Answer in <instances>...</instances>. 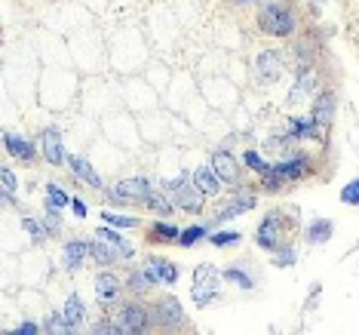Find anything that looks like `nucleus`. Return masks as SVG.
<instances>
[{
  "label": "nucleus",
  "instance_id": "nucleus-30",
  "mask_svg": "<svg viewBox=\"0 0 359 335\" xmlns=\"http://www.w3.org/2000/svg\"><path fill=\"white\" fill-rule=\"evenodd\" d=\"M22 231L28 234L34 243H43V240H49L52 237V231H49V225H47V219H34V215H22Z\"/></svg>",
  "mask_w": 359,
  "mask_h": 335
},
{
  "label": "nucleus",
  "instance_id": "nucleus-23",
  "mask_svg": "<svg viewBox=\"0 0 359 335\" xmlns=\"http://www.w3.org/2000/svg\"><path fill=\"white\" fill-rule=\"evenodd\" d=\"M194 182H197V188L203 191L206 197H221L224 194V182H221V175L212 169V163H206V166H200L197 173H194Z\"/></svg>",
  "mask_w": 359,
  "mask_h": 335
},
{
  "label": "nucleus",
  "instance_id": "nucleus-5",
  "mask_svg": "<svg viewBox=\"0 0 359 335\" xmlns=\"http://www.w3.org/2000/svg\"><path fill=\"white\" fill-rule=\"evenodd\" d=\"M221 283H224V271H218L215 265H203L194 268V283H191V295L197 307H209L212 301L221 299Z\"/></svg>",
  "mask_w": 359,
  "mask_h": 335
},
{
  "label": "nucleus",
  "instance_id": "nucleus-11",
  "mask_svg": "<svg viewBox=\"0 0 359 335\" xmlns=\"http://www.w3.org/2000/svg\"><path fill=\"white\" fill-rule=\"evenodd\" d=\"M209 163L227 188H243V163L237 160V154H231L227 148H215L209 154Z\"/></svg>",
  "mask_w": 359,
  "mask_h": 335
},
{
  "label": "nucleus",
  "instance_id": "nucleus-34",
  "mask_svg": "<svg viewBox=\"0 0 359 335\" xmlns=\"http://www.w3.org/2000/svg\"><path fill=\"white\" fill-rule=\"evenodd\" d=\"M243 166L252 169L255 175H267V169H270V160H267V157L261 154V151L246 148V151H243Z\"/></svg>",
  "mask_w": 359,
  "mask_h": 335
},
{
  "label": "nucleus",
  "instance_id": "nucleus-29",
  "mask_svg": "<svg viewBox=\"0 0 359 335\" xmlns=\"http://www.w3.org/2000/svg\"><path fill=\"white\" fill-rule=\"evenodd\" d=\"M224 283H233V286L243 289V292H252V289H255V277H252L249 268L231 265V268H224Z\"/></svg>",
  "mask_w": 359,
  "mask_h": 335
},
{
  "label": "nucleus",
  "instance_id": "nucleus-38",
  "mask_svg": "<svg viewBox=\"0 0 359 335\" xmlns=\"http://www.w3.org/2000/svg\"><path fill=\"white\" fill-rule=\"evenodd\" d=\"M341 203H344V206L359 209V179H350L347 185L341 188Z\"/></svg>",
  "mask_w": 359,
  "mask_h": 335
},
{
  "label": "nucleus",
  "instance_id": "nucleus-42",
  "mask_svg": "<svg viewBox=\"0 0 359 335\" xmlns=\"http://www.w3.org/2000/svg\"><path fill=\"white\" fill-rule=\"evenodd\" d=\"M237 3H255V0H237Z\"/></svg>",
  "mask_w": 359,
  "mask_h": 335
},
{
  "label": "nucleus",
  "instance_id": "nucleus-7",
  "mask_svg": "<svg viewBox=\"0 0 359 335\" xmlns=\"http://www.w3.org/2000/svg\"><path fill=\"white\" fill-rule=\"evenodd\" d=\"M154 182L148 175H129V179H120L114 188H104V200L117 203V206H145V197L151 194Z\"/></svg>",
  "mask_w": 359,
  "mask_h": 335
},
{
  "label": "nucleus",
  "instance_id": "nucleus-40",
  "mask_svg": "<svg viewBox=\"0 0 359 335\" xmlns=\"http://www.w3.org/2000/svg\"><path fill=\"white\" fill-rule=\"evenodd\" d=\"M93 332H95V335H117V323H114V317H102L99 323L93 326Z\"/></svg>",
  "mask_w": 359,
  "mask_h": 335
},
{
  "label": "nucleus",
  "instance_id": "nucleus-6",
  "mask_svg": "<svg viewBox=\"0 0 359 335\" xmlns=\"http://www.w3.org/2000/svg\"><path fill=\"white\" fill-rule=\"evenodd\" d=\"M163 188H166V194L175 200V206L181 209V213H191V215H200L206 209V194L197 188V182H194V175L181 173L178 179L172 182H163Z\"/></svg>",
  "mask_w": 359,
  "mask_h": 335
},
{
  "label": "nucleus",
  "instance_id": "nucleus-21",
  "mask_svg": "<svg viewBox=\"0 0 359 335\" xmlns=\"http://www.w3.org/2000/svg\"><path fill=\"white\" fill-rule=\"evenodd\" d=\"M89 261V240H68L62 246V265L65 271H80L83 265Z\"/></svg>",
  "mask_w": 359,
  "mask_h": 335
},
{
  "label": "nucleus",
  "instance_id": "nucleus-25",
  "mask_svg": "<svg viewBox=\"0 0 359 335\" xmlns=\"http://www.w3.org/2000/svg\"><path fill=\"white\" fill-rule=\"evenodd\" d=\"M145 209H151L154 215H163V219H172L178 206H175V200L166 194V188H157V185H154L151 194L145 197Z\"/></svg>",
  "mask_w": 359,
  "mask_h": 335
},
{
  "label": "nucleus",
  "instance_id": "nucleus-27",
  "mask_svg": "<svg viewBox=\"0 0 359 335\" xmlns=\"http://www.w3.org/2000/svg\"><path fill=\"white\" fill-rule=\"evenodd\" d=\"M62 314H65V320H68L71 332H77L83 323H86V307H83L80 295H68V299H65V307H62Z\"/></svg>",
  "mask_w": 359,
  "mask_h": 335
},
{
  "label": "nucleus",
  "instance_id": "nucleus-14",
  "mask_svg": "<svg viewBox=\"0 0 359 335\" xmlns=\"http://www.w3.org/2000/svg\"><path fill=\"white\" fill-rule=\"evenodd\" d=\"M335 111H338V96L332 93V89H319V93L310 98V117L323 129H332V123H335Z\"/></svg>",
  "mask_w": 359,
  "mask_h": 335
},
{
  "label": "nucleus",
  "instance_id": "nucleus-13",
  "mask_svg": "<svg viewBox=\"0 0 359 335\" xmlns=\"http://www.w3.org/2000/svg\"><path fill=\"white\" fill-rule=\"evenodd\" d=\"M40 157L49 166H68V151H65V136L58 127H43L40 129Z\"/></svg>",
  "mask_w": 359,
  "mask_h": 335
},
{
  "label": "nucleus",
  "instance_id": "nucleus-22",
  "mask_svg": "<svg viewBox=\"0 0 359 335\" xmlns=\"http://www.w3.org/2000/svg\"><path fill=\"white\" fill-rule=\"evenodd\" d=\"M89 261H95V268H117L123 259L108 240L95 237V240H89Z\"/></svg>",
  "mask_w": 359,
  "mask_h": 335
},
{
  "label": "nucleus",
  "instance_id": "nucleus-4",
  "mask_svg": "<svg viewBox=\"0 0 359 335\" xmlns=\"http://www.w3.org/2000/svg\"><path fill=\"white\" fill-rule=\"evenodd\" d=\"M111 317L117 323V335H141L154 329L151 307H145L141 301H123L111 311Z\"/></svg>",
  "mask_w": 359,
  "mask_h": 335
},
{
  "label": "nucleus",
  "instance_id": "nucleus-10",
  "mask_svg": "<svg viewBox=\"0 0 359 335\" xmlns=\"http://www.w3.org/2000/svg\"><path fill=\"white\" fill-rule=\"evenodd\" d=\"M252 71H255L258 87H273V83H279V77H283V71H286L283 52L279 50H261L255 56Z\"/></svg>",
  "mask_w": 359,
  "mask_h": 335
},
{
  "label": "nucleus",
  "instance_id": "nucleus-36",
  "mask_svg": "<svg viewBox=\"0 0 359 335\" xmlns=\"http://www.w3.org/2000/svg\"><path fill=\"white\" fill-rule=\"evenodd\" d=\"M270 261H273V268H292V265H298V249L292 246V243H283L277 252H270Z\"/></svg>",
  "mask_w": 359,
  "mask_h": 335
},
{
  "label": "nucleus",
  "instance_id": "nucleus-26",
  "mask_svg": "<svg viewBox=\"0 0 359 335\" xmlns=\"http://www.w3.org/2000/svg\"><path fill=\"white\" fill-rule=\"evenodd\" d=\"M95 237L108 240L111 246H114L117 252H120V259H123V261H132V259H135V246H132V243H129L126 237H123V234L117 231V228H111V225H104V228H95Z\"/></svg>",
  "mask_w": 359,
  "mask_h": 335
},
{
  "label": "nucleus",
  "instance_id": "nucleus-19",
  "mask_svg": "<svg viewBox=\"0 0 359 335\" xmlns=\"http://www.w3.org/2000/svg\"><path fill=\"white\" fill-rule=\"evenodd\" d=\"M123 280H126V292L132 295V299H145V295L154 292V286H160V283L154 280V274L148 271L145 265H141V268H132V271H129Z\"/></svg>",
  "mask_w": 359,
  "mask_h": 335
},
{
  "label": "nucleus",
  "instance_id": "nucleus-2",
  "mask_svg": "<svg viewBox=\"0 0 359 335\" xmlns=\"http://www.w3.org/2000/svg\"><path fill=\"white\" fill-rule=\"evenodd\" d=\"M255 25H258L261 34L277 37V41H289V37L298 34V16L289 3H283V0H267V3H261L255 12Z\"/></svg>",
  "mask_w": 359,
  "mask_h": 335
},
{
  "label": "nucleus",
  "instance_id": "nucleus-8",
  "mask_svg": "<svg viewBox=\"0 0 359 335\" xmlns=\"http://www.w3.org/2000/svg\"><path fill=\"white\" fill-rule=\"evenodd\" d=\"M95 299H99L102 311H114L117 305H123V295L126 292V280H120V274H114V268H102L93 277Z\"/></svg>",
  "mask_w": 359,
  "mask_h": 335
},
{
  "label": "nucleus",
  "instance_id": "nucleus-16",
  "mask_svg": "<svg viewBox=\"0 0 359 335\" xmlns=\"http://www.w3.org/2000/svg\"><path fill=\"white\" fill-rule=\"evenodd\" d=\"M68 169H71V175H74V179L80 182V185L93 188V191H104V182H102L99 169H95L93 163L86 160V157L71 154V157H68Z\"/></svg>",
  "mask_w": 359,
  "mask_h": 335
},
{
  "label": "nucleus",
  "instance_id": "nucleus-31",
  "mask_svg": "<svg viewBox=\"0 0 359 335\" xmlns=\"http://www.w3.org/2000/svg\"><path fill=\"white\" fill-rule=\"evenodd\" d=\"M16 188H19V179L10 166H0V200L3 206H16Z\"/></svg>",
  "mask_w": 359,
  "mask_h": 335
},
{
  "label": "nucleus",
  "instance_id": "nucleus-33",
  "mask_svg": "<svg viewBox=\"0 0 359 335\" xmlns=\"http://www.w3.org/2000/svg\"><path fill=\"white\" fill-rule=\"evenodd\" d=\"M102 221L111 228H120V231H135V228H141V219H135V215H123V213H111V209H104L102 213Z\"/></svg>",
  "mask_w": 359,
  "mask_h": 335
},
{
  "label": "nucleus",
  "instance_id": "nucleus-28",
  "mask_svg": "<svg viewBox=\"0 0 359 335\" xmlns=\"http://www.w3.org/2000/svg\"><path fill=\"white\" fill-rule=\"evenodd\" d=\"M209 234H212V225H206V221H194V225L181 228V237H178V246L191 249V246H197V243H203V240H209Z\"/></svg>",
  "mask_w": 359,
  "mask_h": 335
},
{
  "label": "nucleus",
  "instance_id": "nucleus-39",
  "mask_svg": "<svg viewBox=\"0 0 359 335\" xmlns=\"http://www.w3.org/2000/svg\"><path fill=\"white\" fill-rule=\"evenodd\" d=\"M43 323H34V320H22L16 329H10V335H40Z\"/></svg>",
  "mask_w": 359,
  "mask_h": 335
},
{
  "label": "nucleus",
  "instance_id": "nucleus-1",
  "mask_svg": "<svg viewBox=\"0 0 359 335\" xmlns=\"http://www.w3.org/2000/svg\"><path fill=\"white\" fill-rule=\"evenodd\" d=\"M310 173H313V160H310L308 151L289 148V151H283V157H279L277 163H270L267 175H261V188H264L267 194H277V191H283L286 185L304 182Z\"/></svg>",
  "mask_w": 359,
  "mask_h": 335
},
{
  "label": "nucleus",
  "instance_id": "nucleus-17",
  "mask_svg": "<svg viewBox=\"0 0 359 335\" xmlns=\"http://www.w3.org/2000/svg\"><path fill=\"white\" fill-rule=\"evenodd\" d=\"M3 151L12 160H22V163H34L37 154H40V148L28 136H19V133H3Z\"/></svg>",
  "mask_w": 359,
  "mask_h": 335
},
{
  "label": "nucleus",
  "instance_id": "nucleus-3",
  "mask_svg": "<svg viewBox=\"0 0 359 335\" xmlns=\"http://www.w3.org/2000/svg\"><path fill=\"white\" fill-rule=\"evenodd\" d=\"M295 219H298V209H292V215H286L283 209H267L264 219L255 228V243L264 252H277L283 243H289L292 231H295V225H292Z\"/></svg>",
  "mask_w": 359,
  "mask_h": 335
},
{
  "label": "nucleus",
  "instance_id": "nucleus-20",
  "mask_svg": "<svg viewBox=\"0 0 359 335\" xmlns=\"http://www.w3.org/2000/svg\"><path fill=\"white\" fill-rule=\"evenodd\" d=\"M181 237V225H175L172 219H157L154 225H148V243L154 246H169V243H178Z\"/></svg>",
  "mask_w": 359,
  "mask_h": 335
},
{
  "label": "nucleus",
  "instance_id": "nucleus-32",
  "mask_svg": "<svg viewBox=\"0 0 359 335\" xmlns=\"http://www.w3.org/2000/svg\"><path fill=\"white\" fill-rule=\"evenodd\" d=\"M209 243H212L215 249H233V246L243 243V234H240V231H224V228H212Z\"/></svg>",
  "mask_w": 359,
  "mask_h": 335
},
{
  "label": "nucleus",
  "instance_id": "nucleus-41",
  "mask_svg": "<svg viewBox=\"0 0 359 335\" xmlns=\"http://www.w3.org/2000/svg\"><path fill=\"white\" fill-rule=\"evenodd\" d=\"M71 213H74V219H86L89 215V206H86V200L83 197H71Z\"/></svg>",
  "mask_w": 359,
  "mask_h": 335
},
{
  "label": "nucleus",
  "instance_id": "nucleus-24",
  "mask_svg": "<svg viewBox=\"0 0 359 335\" xmlns=\"http://www.w3.org/2000/svg\"><path fill=\"white\" fill-rule=\"evenodd\" d=\"M332 234H335V225H332V219H323V215H316L304 225V237H308L310 246H325L332 240Z\"/></svg>",
  "mask_w": 359,
  "mask_h": 335
},
{
  "label": "nucleus",
  "instance_id": "nucleus-9",
  "mask_svg": "<svg viewBox=\"0 0 359 335\" xmlns=\"http://www.w3.org/2000/svg\"><path fill=\"white\" fill-rule=\"evenodd\" d=\"M151 317H154V326H160V329H181V326L187 323V314L175 295H160V299H154Z\"/></svg>",
  "mask_w": 359,
  "mask_h": 335
},
{
  "label": "nucleus",
  "instance_id": "nucleus-35",
  "mask_svg": "<svg viewBox=\"0 0 359 335\" xmlns=\"http://www.w3.org/2000/svg\"><path fill=\"white\" fill-rule=\"evenodd\" d=\"M43 332L47 335H71V326H68V320H65V314L62 311H52L43 317Z\"/></svg>",
  "mask_w": 359,
  "mask_h": 335
},
{
  "label": "nucleus",
  "instance_id": "nucleus-12",
  "mask_svg": "<svg viewBox=\"0 0 359 335\" xmlns=\"http://www.w3.org/2000/svg\"><path fill=\"white\" fill-rule=\"evenodd\" d=\"M255 206H258V194H255V191H249V188H243V191L237 188V194H233L231 200L224 203V206L215 209V215H212V221H209V225H212V228H215V225H224V221L237 219V215L252 213Z\"/></svg>",
  "mask_w": 359,
  "mask_h": 335
},
{
  "label": "nucleus",
  "instance_id": "nucleus-18",
  "mask_svg": "<svg viewBox=\"0 0 359 335\" xmlns=\"http://www.w3.org/2000/svg\"><path fill=\"white\" fill-rule=\"evenodd\" d=\"M145 268L154 274V280L160 286H175V283H178V277H181L178 265H175V261H169V259H163V255H148Z\"/></svg>",
  "mask_w": 359,
  "mask_h": 335
},
{
  "label": "nucleus",
  "instance_id": "nucleus-37",
  "mask_svg": "<svg viewBox=\"0 0 359 335\" xmlns=\"http://www.w3.org/2000/svg\"><path fill=\"white\" fill-rule=\"evenodd\" d=\"M43 194H47V206H56V209H65V206H71V194L65 191V188H58L56 182H47V188H43Z\"/></svg>",
  "mask_w": 359,
  "mask_h": 335
},
{
  "label": "nucleus",
  "instance_id": "nucleus-15",
  "mask_svg": "<svg viewBox=\"0 0 359 335\" xmlns=\"http://www.w3.org/2000/svg\"><path fill=\"white\" fill-rule=\"evenodd\" d=\"M283 136L289 142H316V139H323L325 136V129L308 114V117H292V120L286 123Z\"/></svg>",
  "mask_w": 359,
  "mask_h": 335
}]
</instances>
